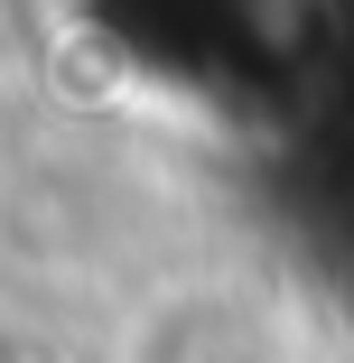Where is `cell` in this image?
Here are the masks:
<instances>
[{"label":"cell","instance_id":"cell-1","mask_svg":"<svg viewBox=\"0 0 354 363\" xmlns=\"http://www.w3.org/2000/svg\"><path fill=\"white\" fill-rule=\"evenodd\" d=\"M299 308L252 270H196L159 289L140 326L121 335V363H299Z\"/></svg>","mask_w":354,"mask_h":363},{"label":"cell","instance_id":"cell-2","mask_svg":"<svg viewBox=\"0 0 354 363\" xmlns=\"http://www.w3.org/2000/svg\"><path fill=\"white\" fill-rule=\"evenodd\" d=\"M10 94H19V38H10V19H0V112H10Z\"/></svg>","mask_w":354,"mask_h":363}]
</instances>
